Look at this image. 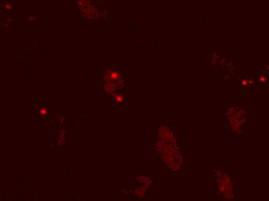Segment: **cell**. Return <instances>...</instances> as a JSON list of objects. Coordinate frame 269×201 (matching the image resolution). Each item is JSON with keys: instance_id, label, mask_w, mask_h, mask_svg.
I'll return each instance as SVG.
<instances>
[{"instance_id": "cell-1", "label": "cell", "mask_w": 269, "mask_h": 201, "mask_svg": "<svg viewBox=\"0 0 269 201\" xmlns=\"http://www.w3.org/2000/svg\"><path fill=\"white\" fill-rule=\"evenodd\" d=\"M217 187H218L220 193L223 195L226 194L227 197H229V195L232 193L233 186L231 180L229 178L228 176L224 174V172H220V177L217 178Z\"/></svg>"}, {"instance_id": "cell-2", "label": "cell", "mask_w": 269, "mask_h": 201, "mask_svg": "<svg viewBox=\"0 0 269 201\" xmlns=\"http://www.w3.org/2000/svg\"><path fill=\"white\" fill-rule=\"evenodd\" d=\"M47 111L46 110V109H41L40 110V114H47Z\"/></svg>"}]
</instances>
